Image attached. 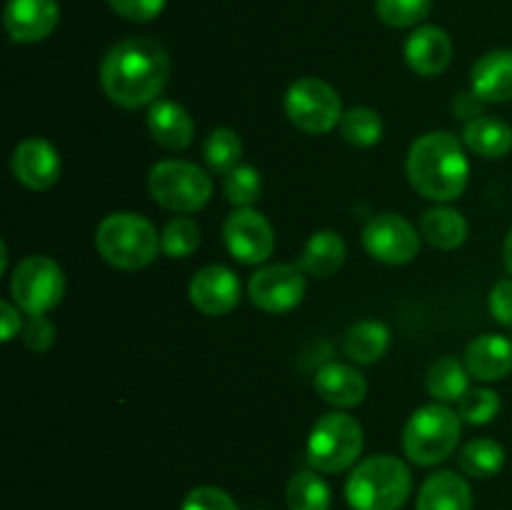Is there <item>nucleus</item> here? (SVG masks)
<instances>
[{"instance_id":"obj_31","label":"nucleus","mask_w":512,"mask_h":510,"mask_svg":"<svg viewBox=\"0 0 512 510\" xmlns=\"http://www.w3.org/2000/svg\"><path fill=\"white\" fill-rule=\"evenodd\" d=\"M200 245V225L193 218H178L170 220L160 233V248L168 258H190Z\"/></svg>"},{"instance_id":"obj_40","label":"nucleus","mask_w":512,"mask_h":510,"mask_svg":"<svg viewBox=\"0 0 512 510\" xmlns=\"http://www.w3.org/2000/svg\"><path fill=\"white\" fill-rule=\"evenodd\" d=\"M483 105H485L483 100H480L478 95L470 90V93H458V98H455V103H453V110L458 118L473 120V118H480V115H485Z\"/></svg>"},{"instance_id":"obj_14","label":"nucleus","mask_w":512,"mask_h":510,"mask_svg":"<svg viewBox=\"0 0 512 510\" xmlns=\"http://www.w3.org/2000/svg\"><path fill=\"white\" fill-rule=\"evenodd\" d=\"M10 165H13L15 180L30 190L53 188L63 168L58 148L45 138H28L15 145Z\"/></svg>"},{"instance_id":"obj_28","label":"nucleus","mask_w":512,"mask_h":510,"mask_svg":"<svg viewBox=\"0 0 512 510\" xmlns=\"http://www.w3.org/2000/svg\"><path fill=\"white\" fill-rule=\"evenodd\" d=\"M285 500L290 510H328L333 495L318 470H300L290 478Z\"/></svg>"},{"instance_id":"obj_4","label":"nucleus","mask_w":512,"mask_h":510,"mask_svg":"<svg viewBox=\"0 0 512 510\" xmlns=\"http://www.w3.org/2000/svg\"><path fill=\"white\" fill-rule=\"evenodd\" d=\"M100 258L120 270H140L158 258L160 235L148 218L138 213H110L95 230Z\"/></svg>"},{"instance_id":"obj_39","label":"nucleus","mask_w":512,"mask_h":510,"mask_svg":"<svg viewBox=\"0 0 512 510\" xmlns=\"http://www.w3.org/2000/svg\"><path fill=\"white\" fill-rule=\"evenodd\" d=\"M0 323H3V330H0L3 335H0V338H3V343H10V340L23 330V320H20L18 305L3 300V303H0Z\"/></svg>"},{"instance_id":"obj_23","label":"nucleus","mask_w":512,"mask_h":510,"mask_svg":"<svg viewBox=\"0 0 512 510\" xmlns=\"http://www.w3.org/2000/svg\"><path fill=\"white\" fill-rule=\"evenodd\" d=\"M463 143L470 153L480 158L498 160L512 150V128L505 120L493 118V115H480L465 123Z\"/></svg>"},{"instance_id":"obj_38","label":"nucleus","mask_w":512,"mask_h":510,"mask_svg":"<svg viewBox=\"0 0 512 510\" xmlns=\"http://www.w3.org/2000/svg\"><path fill=\"white\" fill-rule=\"evenodd\" d=\"M490 313L505 328H512V280H500L490 290Z\"/></svg>"},{"instance_id":"obj_18","label":"nucleus","mask_w":512,"mask_h":510,"mask_svg":"<svg viewBox=\"0 0 512 510\" xmlns=\"http://www.w3.org/2000/svg\"><path fill=\"white\" fill-rule=\"evenodd\" d=\"M148 130L165 150H185L195 138V123L188 108L175 100H155L148 110Z\"/></svg>"},{"instance_id":"obj_15","label":"nucleus","mask_w":512,"mask_h":510,"mask_svg":"<svg viewBox=\"0 0 512 510\" xmlns=\"http://www.w3.org/2000/svg\"><path fill=\"white\" fill-rule=\"evenodd\" d=\"M60 8L55 0H8L5 30L15 43H40L58 28Z\"/></svg>"},{"instance_id":"obj_21","label":"nucleus","mask_w":512,"mask_h":510,"mask_svg":"<svg viewBox=\"0 0 512 510\" xmlns=\"http://www.w3.org/2000/svg\"><path fill=\"white\" fill-rule=\"evenodd\" d=\"M415 510H473V490L463 475L438 470L420 488Z\"/></svg>"},{"instance_id":"obj_29","label":"nucleus","mask_w":512,"mask_h":510,"mask_svg":"<svg viewBox=\"0 0 512 510\" xmlns=\"http://www.w3.org/2000/svg\"><path fill=\"white\" fill-rule=\"evenodd\" d=\"M203 158L215 173H230L235 165H240V158H243V140L230 128L210 130L208 138L203 140Z\"/></svg>"},{"instance_id":"obj_33","label":"nucleus","mask_w":512,"mask_h":510,"mask_svg":"<svg viewBox=\"0 0 512 510\" xmlns=\"http://www.w3.org/2000/svg\"><path fill=\"white\" fill-rule=\"evenodd\" d=\"M433 0H375V13L390 28H413L430 15Z\"/></svg>"},{"instance_id":"obj_24","label":"nucleus","mask_w":512,"mask_h":510,"mask_svg":"<svg viewBox=\"0 0 512 510\" xmlns=\"http://www.w3.org/2000/svg\"><path fill=\"white\" fill-rule=\"evenodd\" d=\"M390 330L380 320H360L345 333L343 350L353 363L373 365L388 353Z\"/></svg>"},{"instance_id":"obj_36","label":"nucleus","mask_w":512,"mask_h":510,"mask_svg":"<svg viewBox=\"0 0 512 510\" xmlns=\"http://www.w3.org/2000/svg\"><path fill=\"white\" fill-rule=\"evenodd\" d=\"M110 8L133 23H150L165 10V0H108Z\"/></svg>"},{"instance_id":"obj_26","label":"nucleus","mask_w":512,"mask_h":510,"mask_svg":"<svg viewBox=\"0 0 512 510\" xmlns=\"http://www.w3.org/2000/svg\"><path fill=\"white\" fill-rule=\"evenodd\" d=\"M425 388L438 403H458L470 390V373L465 363H460L453 355H445L428 368Z\"/></svg>"},{"instance_id":"obj_41","label":"nucleus","mask_w":512,"mask_h":510,"mask_svg":"<svg viewBox=\"0 0 512 510\" xmlns=\"http://www.w3.org/2000/svg\"><path fill=\"white\" fill-rule=\"evenodd\" d=\"M503 260H505V268L512 275V228L505 235V243H503Z\"/></svg>"},{"instance_id":"obj_1","label":"nucleus","mask_w":512,"mask_h":510,"mask_svg":"<svg viewBox=\"0 0 512 510\" xmlns=\"http://www.w3.org/2000/svg\"><path fill=\"white\" fill-rule=\"evenodd\" d=\"M170 75L168 50L150 38H128L113 45L100 63L103 93L120 108L153 105Z\"/></svg>"},{"instance_id":"obj_5","label":"nucleus","mask_w":512,"mask_h":510,"mask_svg":"<svg viewBox=\"0 0 512 510\" xmlns=\"http://www.w3.org/2000/svg\"><path fill=\"white\" fill-rule=\"evenodd\" d=\"M460 415L445 403L423 405L408 418L403 450L415 465H438L455 453L460 443Z\"/></svg>"},{"instance_id":"obj_2","label":"nucleus","mask_w":512,"mask_h":510,"mask_svg":"<svg viewBox=\"0 0 512 510\" xmlns=\"http://www.w3.org/2000/svg\"><path fill=\"white\" fill-rule=\"evenodd\" d=\"M405 170L410 185L423 198L450 203L468 188L470 163L465 155V143L445 130L420 135L410 148Z\"/></svg>"},{"instance_id":"obj_17","label":"nucleus","mask_w":512,"mask_h":510,"mask_svg":"<svg viewBox=\"0 0 512 510\" xmlns=\"http://www.w3.org/2000/svg\"><path fill=\"white\" fill-rule=\"evenodd\" d=\"M470 90L483 103L512 100V50L500 48L485 53L470 70Z\"/></svg>"},{"instance_id":"obj_6","label":"nucleus","mask_w":512,"mask_h":510,"mask_svg":"<svg viewBox=\"0 0 512 510\" xmlns=\"http://www.w3.org/2000/svg\"><path fill=\"white\" fill-rule=\"evenodd\" d=\"M363 453V425L348 413H325L315 420L305 455L318 473H343Z\"/></svg>"},{"instance_id":"obj_32","label":"nucleus","mask_w":512,"mask_h":510,"mask_svg":"<svg viewBox=\"0 0 512 510\" xmlns=\"http://www.w3.org/2000/svg\"><path fill=\"white\" fill-rule=\"evenodd\" d=\"M260 188V173L253 165L240 163L223 175V195L235 208H250L260 198Z\"/></svg>"},{"instance_id":"obj_30","label":"nucleus","mask_w":512,"mask_h":510,"mask_svg":"<svg viewBox=\"0 0 512 510\" xmlns=\"http://www.w3.org/2000/svg\"><path fill=\"white\" fill-rule=\"evenodd\" d=\"M340 133L348 143L358 145V148H370V145L380 143L383 138V118L375 113L373 108H350L340 120Z\"/></svg>"},{"instance_id":"obj_12","label":"nucleus","mask_w":512,"mask_h":510,"mask_svg":"<svg viewBox=\"0 0 512 510\" xmlns=\"http://www.w3.org/2000/svg\"><path fill=\"white\" fill-rule=\"evenodd\" d=\"M225 248L245 265H260L273 255L275 233L263 213L253 208H235L223 223Z\"/></svg>"},{"instance_id":"obj_22","label":"nucleus","mask_w":512,"mask_h":510,"mask_svg":"<svg viewBox=\"0 0 512 510\" xmlns=\"http://www.w3.org/2000/svg\"><path fill=\"white\" fill-rule=\"evenodd\" d=\"M345 255H348V245L335 230H318L305 243L298 265L305 275L330 278L345 263Z\"/></svg>"},{"instance_id":"obj_11","label":"nucleus","mask_w":512,"mask_h":510,"mask_svg":"<svg viewBox=\"0 0 512 510\" xmlns=\"http://www.w3.org/2000/svg\"><path fill=\"white\" fill-rule=\"evenodd\" d=\"M248 295L255 308L265 313H288L305 295V273L300 265L273 263L255 270L248 283Z\"/></svg>"},{"instance_id":"obj_35","label":"nucleus","mask_w":512,"mask_h":510,"mask_svg":"<svg viewBox=\"0 0 512 510\" xmlns=\"http://www.w3.org/2000/svg\"><path fill=\"white\" fill-rule=\"evenodd\" d=\"M180 510H238L235 500L215 485H198L185 495Z\"/></svg>"},{"instance_id":"obj_10","label":"nucleus","mask_w":512,"mask_h":510,"mask_svg":"<svg viewBox=\"0 0 512 510\" xmlns=\"http://www.w3.org/2000/svg\"><path fill=\"white\" fill-rule=\"evenodd\" d=\"M363 245L370 258L385 265H405L420 250V233L408 218L398 213H380L363 228Z\"/></svg>"},{"instance_id":"obj_8","label":"nucleus","mask_w":512,"mask_h":510,"mask_svg":"<svg viewBox=\"0 0 512 510\" xmlns=\"http://www.w3.org/2000/svg\"><path fill=\"white\" fill-rule=\"evenodd\" d=\"M285 115L308 135H325L343 120L338 90L320 78H300L285 93Z\"/></svg>"},{"instance_id":"obj_13","label":"nucleus","mask_w":512,"mask_h":510,"mask_svg":"<svg viewBox=\"0 0 512 510\" xmlns=\"http://www.w3.org/2000/svg\"><path fill=\"white\" fill-rule=\"evenodd\" d=\"M190 303L210 318H220L240 303V280L225 265H205L190 280Z\"/></svg>"},{"instance_id":"obj_37","label":"nucleus","mask_w":512,"mask_h":510,"mask_svg":"<svg viewBox=\"0 0 512 510\" xmlns=\"http://www.w3.org/2000/svg\"><path fill=\"white\" fill-rule=\"evenodd\" d=\"M23 340L30 350H48L55 343V325L45 315H28V323L23 325Z\"/></svg>"},{"instance_id":"obj_3","label":"nucleus","mask_w":512,"mask_h":510,"mask_svg":"<svg viewBox=\"0 0 512 510\" xmlns=\"http://www.w3.org/2000/svg\"><path fill=\"white\" fill-rule=\"evenodd\" d=\"M413 490L410 468L395 455H370L348 475L345 498L353 510H400Z\"/></svg>"},{"instance_id":"obj_7","label":"nucleus","mask_w":512,"mask_h":510,"mask_svg":"<svg viewBox=\"0 0 512 510\" xmlns=\"http://www.w3.org/2000/svg\"><path fill=\"white\" fill-rule=\"evenodd\" d=\"M155 203L173 213H198L213 198V178L188 160H160L148 173Z\"/></svg>"},{"instance_id":"obj_19","label":"nucleus","mask_w":512,"mask_h":510,"mask_svg":"<svg viewBox=\"0 0 512 510\" xmlns=\"http://www.w3.org/2000/svg\"><path fill=\"white\" fill-rule=\"evenodd\" d=\"M463 363L473 378L503 380L512 370V340L498 333H485L465 348Z\"/></svg>"},{"instance_id":"obj_34","label":"nucleus","mask_w":512,"mask_h":510,"mask_svg":"<svg viewBox=\"0 0 512 510\" xmlns=\"http://www.w3.org/2000/svg\"><path fill=\"white\" fill-rule=\"evenodd\" d=\"M500 413V395L493 388H470L458 400V415L463 423L488 425Z\"/></svg>"},{"instance_id":"obj_16","label":"nucleus","mask_w":512,"mask_h":510,"mask_svg":"<svg viewBox=\"0 0 512 510\" xmlns=\"http://www.w3.org/2000/svg\"><path fill=\"white\" fill-rule=\"evenodd\" d=\"M453 60V43L438 25H420L405 40V63L418 75H440Z\"/></svg>"},{"instance_id":"obj_27","label":"nucleus","mask_w":512,"mask_h":510,"mask_svg":"<svg viewBox=\"0 0 512 510\" xmlns=\"http://www.w3.org/2000/svg\"><path fill=\"white\" fill-rule=\"evenodd\" d=\"M458 465L470 478H493L505 465V448L498 440L475 438L463 445L458 455Z\"/></svg>"},{"instance_id":"obj_25","label":"nucleus","mask_w":512,"mask_h":510,"mask_svg":"<svg viewBox=\"0 0 512 510\" xmlns=\"http://www.w3.org/2000/svg\"><path fill=\"white\" fill-rule=\"evenodd\" d=\"M468 230V220L463 218V213L455 208H443V205L430 208L420 220V235L440 250L460 248L468 240Z\"/></svg>"},{"instance_id":"obj_9","label":"nucleus","mask_w":512,"mask_h":510,"mask_svg":"<svg viewBox=\"0 0 512 510\" xmlns=\"http://www.w3.org/2000/svg\"><path fill=\"white\" fill-rule=\"evenodd\" d=\"M10 293L25 315H45L63 300V268L48 255H28L13 270Z\"/></svg>"},{"instance_id":"obj_20","label":"nucleus","mask_w":512,"mask_h":510,"mask_svg":"<svg viewBox=\"0 0 512 510\" xmlns=\"http://www.w3.org/2000/svg\"><path fill=\"white\" fill-rule=\"evenodd\" d=\"M313 388L325 403L335 405V408H355L368 395V383L360 370L345 363H325L315 373Z\"/></svg>"}]
</instances>
